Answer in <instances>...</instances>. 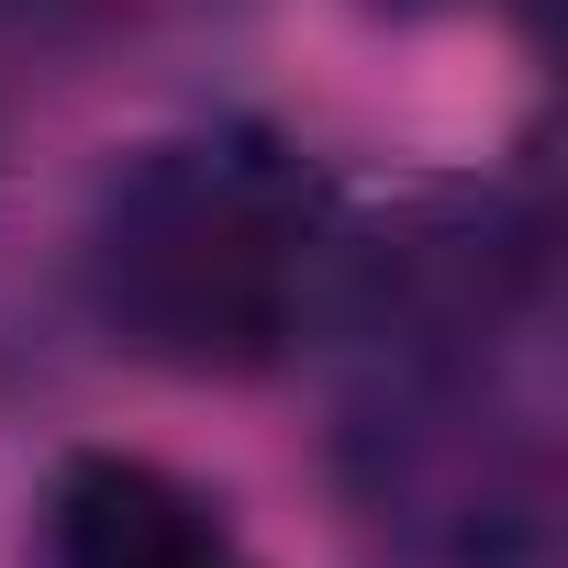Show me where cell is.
Here are the masks:
<instances>
[{
    "label": "cell",
    "instance_id": "5",
    "mask_svg": "<svg viewBox=\"0 0 568 568\" xmlns=\"http://www.w3.org/2000/svg\"><path fill=\"white\" fill-rule=\"evenodd\" d=\"M357 12H379V23H446V12H479V0H357Z\"/></svg>",
    "mask_w": 568,
    "mask_h": 568
},
{
    "label": "cell",
    "instance_id": "2",
    "mask_svg": "<svg viewBox=\"0 0 568 568\" xmlns=\"http://www.w3.org/2000/svg\"><path fill=\"white\" fill-rule=\"evenodd\" d=\"M346 513L413 568H546L557 446L513 368H346Z\"/></svg>",
    "mask_w": 568,
    "mask_h": 568
},
{
    "label": "cell",
    "instance_id": "4",
    "mask_svg": "<svg viewBox=\"0 0 568 568\" xmlns=\"http://www.w3.org/2000/svg\"><path fill=\"white\" fill-rule=\"evenodd\" d=\"M34 557L45 568H256L234 513L145 446H68L34 501Z\"/></svg>",
    "mask_w": 568,
    "mask_h": 568
},
{
    "label": "cell",
    "instance_id": "1",
    "mask_svg": "<svg viewBox=\"0 0 568 568\" xmlns=\"http://www.w3.org/2000/svg\"><path fill=\"white\" fill-rule=\"evenodd\" d=\"M335 179L245 112L179 123L134 145L79 223L90 324L168 379H267L324 324L335 267Z\"/></svg>",
    "mask_w": 568,
    "mask_h": 568
},
{
    "label": "cell",
    "instance_id": "3",
    "mask_svg": "<svg viewBox=\"0 0 568 568\" xmlns=\"http://www.w3.org/2000/svg\"><path fill=\"white\" fill-rule=\"evenodd\" d=\"M546 313V212L513 179H424L335 223L324 324L346 368H513Z\"/></svg>",
    "mask_w": 568,
    "mask_h": 568
}]
</instances>
